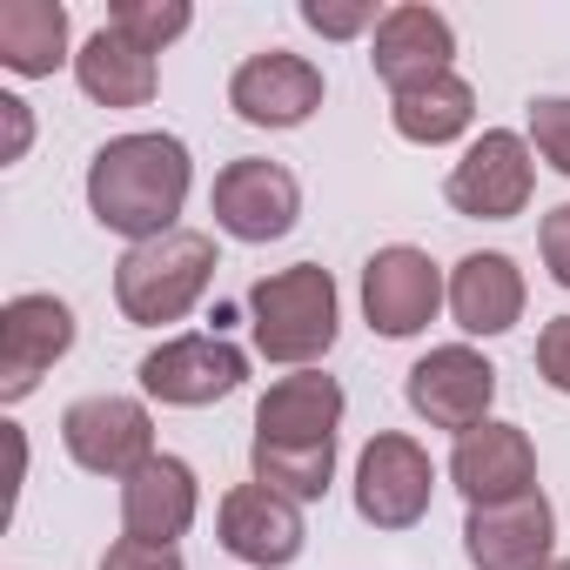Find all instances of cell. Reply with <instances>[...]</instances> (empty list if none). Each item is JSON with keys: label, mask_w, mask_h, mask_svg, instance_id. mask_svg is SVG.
Instances as JSON below:
<instances>
[{"label": "cell", "mask_w": 570, "mask_h": 570, "mask_svg": "<svg viewBox=\"0 0 570 570\" xmlns=\"http://www.w3.org/2000/svg\"><path fill=\"white\" fill-rule=\"evenodd\" d=\"M303 503L282 497L268 483H235L222 497V550L255 563V570H282L303 557Z\"/></svg>", "instance_id": "obj_14"}, {"label": "cell", "mask_w": 570, "mask_h": 570, "mask_svg": "<svg viewBox=\"0 0 570 570\" xmlns=\"http://www.w3.org/2000/svg\"><path fill=\"white\" fill-rule=\"evenodd\" d=\"M537 376H543L557 396H570V316L543 323V336H537Z\"/></svg>", "instance_id": "obj_27"}, {"label": "cell", "mask_w": 570, "mask_h": 570, "mask_svg": "<svg viewBox=\"0 0 570 570\" xmlns=\"http://www.w3.org/2000/svg\"><path fill=\"white\" fill-rule=\"evenodd\" d=\"M410 410L430 423V430H476L490 423V403H497V370L470 350V343H450V350H430L410 383H403Z\"/></svg>", "instance_id": "obj_9"}, {"label": "cell", "mask_w": 570, "mask_h": 570, "mask_svg": "<svg viewBox=\"0 0 570 570\" xmlns=\"http://www.w3.org/2000/svg\"><path fill=\"white\" fill-rule=\"evenodd\" d=\"M550 570H570V557H557V563H550Z\"/></svg>", "instance_id": "obj_31"}, {"label": "cell", "mask_w": 570, "mask_h": 570, "mask_svg": "<svg viewBox=\"0 0 570 570\" xmlns=\"http://www.w3.org/2000/svg\"><path fill=\"white\" fill-rule=\"evenodd\" d=\"M228 108L248 121V128H303L316 108H323V68L289 55V48H268V55H248L235 75H228Z\"/></svg>", "instance_id": "obj_11"}, {"label": "cell", "mask_w": 570, "mask_h": 570, "mask_svg": "<svg viewBox=\"0 0 570 570\" xmlns=\"http://www.w3.org/2000/svg\"><path fill=\"white\" fill-rule=\"evenodd\" d=\"M557 543V517L543 503V490L510 497V503H470L463 517V550L476 570H550Z\"/></svg>", "instance_id": "obj_13"}, {"label": "cell", "mask_w": 570, "mask_h": 570, "mask_svg": "<svg viewBox=\"0 0 570 570\" xmlns=\"http://www.w3.org/2000/svg\"><path fill=\"white\" fill-rule=\"evenodd\" d=\"M436 309H443V268H436L423 248L390 242V248H376V255L363 262V316H370L376 336L403 343V336L430 330Z\"/></svg>", "instance_id": "obj_4"}, {"label": "cell", "mask_w": 570, "mask_h": 570, "mask_svg": "<svg viewBox=\"0 0 570 570\" xmlns=\"http://www.w3.org/2000/svg\"><path fill=\"white\" fill-rule=\"evenodd\" d=\"M188 181H195V161L175 135H115L88 161V208L101 228L128 242H155V235H175Z\"/></svg>", "instance_id": "obj_1"}, {"label": "cell", "mask_w": 570, "mask_h": 570, "mask_svg": "<svg viewBox=\"0 0 570 570\" xmlns=\"http://www.w3.org/2000/svg\"><path fill=\"white\" fill-rule=\"evenodd\" d=\"M61 443L95 476H135L155 456V423L135 396H81L61 416Z\"/></svg>", "instance_id": "obj_10"}, {"label": "cell", "mask_w": 570, "mask_h": 570, "mask_svg": "<svg viewBox=\"0 0 570 570\" xmlns=\"http://www.w3.org/2000/svg\"><path fill=\"white\" fill-rule=\"evenodd\" d=\"M0 61L21 81H41L68 61V8L61 0H0Z\"/></svg>", "instance_id": "obj_21"}, {"label": "cell", "mask_w": 570, "mask_h": 570, "mask_svg": "<svg viewBox=\"0 0 570 570\" xmlns=\"http://www.w3.org/2000/svg\"><path fill=\"white\" fill-rule=\"evenodd\" d=\"M248 463H255V483H268V490H282V497L309 503V497H323L330 476H336V443H255Z\"/></svg>", "instance_id": "obj_23"}, {"label": "cell", "mask_w": 570, "mask_h": 570, "mask_svg": "<svg viewBox=\"0 0 570 570\" xmlns=\"http://www.w3.org/2000/svg\"><path fill=\"white\" fill-rule=\"evenodd\" d=\"M208 282H215V242L195 228H175V235L135 242L115 262V303L128 323L161 330V323H181L208 296Z\"/></svg>", "instance_id": "obj_3"}, {"label": "cell", "mask_w": 570, "mask_h": 570, "mask_svg": "<svg viewBox=\"0 0 570 570\" xmlns=\"http://www.w3.org/2000/svg\"><path fill=\"white\" fill-rule=\"evenodd\" d=\"M101 570H181V550L175 543H135V537H121L101 557Z\"/></svg>", "instance_id": "obj_28"}, {"label": "cell", "mask_w": 570, "mask_h": 570, "mask_svg": "<svg viewBox=\"0 0 570 570\" xmlns=\"http://www.w3.org/2000/svg\"><path fill=\"white\" fill-rule=\"evenodd\" d=\"M195 470L181 456H148L135 476H121V530L135 543H175L195 523Z\"/></svg>", "instance_id": "obj_17"}, {"label": "cell", "mask_w": 570, "mask_h": 570, "mask_svg": "<svg viewBox=\"0 0 570 570\" xmlns=\"http://www.w3.org/2000/svg\"><path fill=\"white\" fill-rule=\"evenodd\" d=\"M450 55H456L450 21H443L436 8H423V0H403V8H390V14L376 21V55H370V68H376V81H383L390 95H410V88L450 75Z\"/></svg>", "instance_id": "obj_15"}, {"label": "cell", "mask_w": 570, "mask_h": 570, "mask_svg": "<svg viewBox=\"0 0 570 570\" xmlns=\"http://www.w3.org/2000/svg\"><path fill=\"white\" fill-rule=\"evenodd\" d=\"M537 242H543V268L570 289V202L563 208H550L543 215V228H537Z\"/></svg>", "instance_id": "obj_29"}, {"label": "cell", "mask_w": 570, "mask_h": 570, "mask_svg": "<svg viewBox=\"0 0 570 570\" xmlns=\"http://www.w3.org/2000/svg\"><path fill=\"white\" fill-rule=\"evenodd\" d=\"M75 81H81V95L101 101V108H148V101H155V55L135 48L121 28H101V35L81 41Z\"/></svg>", "instance_id": "obj_20"}, {"label": "cell", "mask_w": 570, "mask_h": 570, "mask_svg": "<svg viewBox=\"0 0 570 570\" xmlns=\"http://www.w3.org/2000/svg\"><path fill=\"white\" fill-rule=\"evenodd\" d=\"M303 21H309L316 35H330V41H350V35H363V28H376L383 14L370 8V0H350V8H336V0H303Z\"/></svg>", "instance_id": "obj_26"}, {"label": "cell", "mask_w": 570, "mask_h": 570, "mask_svg": "<svg viewBox=\"0 0 570 570\" xmlns=\"http://www.w3.org/2000/svg\"><path fill=\"white\" fill-rule=\"evenodd\" d=\"M188 0H115L108 8V28H121L135 48H148V55H161L168 41H181L188 35Z\"/></svg>", "instance_id": "obj_24"}, {"label": "cell", "mask_w": 570, "mask_h": 570, "mask_svg": "<svg viewBox=\"0 0 570 570\" xmlns=\"http://www.w3.org/2000/svg\"><path fill=\"white\" fill-rule=\"evenodd\" d=\"M248 316H255V350L268 363H316L330 356L336 343V275L323 262H296V268H275L262 275L255 289H248Z\"/></svg>", "instance_id": "obj_2"}, {"label": "cell", "mask_w": 570, "mask_h": 570, "mask_svg": "<svg viewBox=\"0 0 570 570\" xmlns=\"http://www.w3.org/2000/svg\"><path fill=\"white\" fill-rule=\"evenodd\" d=\"M0 108H8V161L28 148V101L21 95H0Z\"/></svg>", "instance_id": "obj_30"}, {"label": "cell", "mask_w": 570, "mask_h": 570, "mask_svg": "<svg viewBox=\"0 0 570 570\" xmlns=\"http://www.w3.org/2000/svg\"><path fill=\"white\" fill-rule=\"evenodd\" d=\"M248 383V356L222 336H175L161 350L141 356V390L155 403H175V410H202V403H222Z\"/></svg>", "instance_id": "obj_8"}, {"label": "cell", "mask_w": 570, "mask_h": 570, "mask_svg": "<svg viewBox=\"0 0 570 570\" xmlns=\"http://www.w3.org/2000/svg\"><path fill=\"white\" fill-rule=\"evenodd\" d=\"M450 483L470 503H510L537 490V450L517 423H476L450 450Z\"/></svg>", "instance_id": "obj_16"}, {"label": "cell", "mask_w": 570, "mask_h": 570, "mask_svg": "<svg viewBox=\"0 0 570 570\" xmlns=\"http://www.w3.org/2000/svg\"><path fill=\"white\" fill-rule=\"evenodd\" d=\"M296 215H303V188L282 161L242 155L215 175V222L235 242H282L296 228Z\"/></svg>", "instance_id": "obj_7"}, {"label": "cell", "mask_w": 570, "mask_h": 570, "mask_svg": "<svg viewBox=\"0 0 570 570\" xmlns=\"http://www.w3.org/2000/svg\"><path fill=\"white\" fill-rule=\"evenodd\" d=\"M336 423H343V383L323 370L282 376L255 403V443H336Z\"/></svg>", "instance_id": "obj_19"}, {"label": "cell", "mask_w": 570, "mask_h": 570, "mask_svg": "<svg viewBox=\"0 0 570 570\" xmlns=\"http://www.w3.org/2000/svg\"><path fill=\"white\" fill-rule=\"evenodd\" d=\"M530 148L557 175H570V95H537L530 101Z\"/></svg>", "instance_id": "obj_25"}, {"label": "cell", "mask_w": 570, "mask_h": 570, "mask_svg": "<svg viewBox=\"0 0 570 570\" xmlns=\"http://www.w3.org/2000/svg\"><path fill=\"white\" fill-rule=\"evenodd\" d=\"M530 181H537L530 141L510 135V128H490V135H476V141L463 148V161L450 168L443 195H450V208L470 215V222H510V215H523Z\"/></svg>", "instance_id": "obj_5"}, {"label": "cell", "mask_w": 570, "mask_h": 570, "mask_svg": "<svg viewBox=\"0 0 570 570\" xmlns=\"http://www.w3.org/2000/svg\"><path fill=\"white\" fill-rule=\"evenodd\" d=\"M390 121H396L403 141H416V148H443V141H456V135L476 121V95H470L463 75H436V81L396 95V101H390Z\"/></svg>", "instance_id": "obj_22"}, {"label": "cell", "mask_w": 570, "mask_h": 570, "mask_svg": "<svg viewBox=\"0 0 570 570\" xmlns=\"http://www.w3.org/2000/svg\"><path fill=\"white\" fill-rule=\"evenodd\" d=\"M75 350V309L61 296H14L0 309V403H21Z\"/></svg>", "instance_id": "obj_12"}, {"label": "cell", "mask_w": 570, "mask_h": 570, "mask_svg": "<svg viewBox=\"0 0 570 570\" xmlns=\"http://www.w3.org/2000/svg\"><path fill=\"white\" fill-rule=\"evenodd\" d=\"M450 316L470 336H503L523 316V268L503 248H476L450 268Z\"/></svg>", "instance_id": "obj_18"}, {"label": "cell", "mask_w": 570, "mask_h": 570, "mask_svg": "<svg viewBox=\"0 0 570 570\" xmlns=\"http://www.w3.org/2000/svg\"><path fill=\"white\" fill-rule=\"evenodd\" d=\"M430 490H436V470H430V450L416 436H370L363 456H356V510L363 523L376 530H410L423 510H430Z\"/></svg>", "instance_id": "obj_6"}]
</instances>
